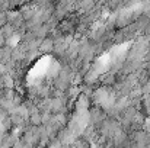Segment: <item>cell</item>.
I'll return each instance as SVG.
<instances>
[{
	"instance_id": "cell-2",
	"label": "cell",
	"mask_w": 150,
	"mask_h": 148,
	"mask_svg": "<svg viewBox=\"0 0 150 148\" xmlns=\"http://www.w3.org/2000/svg\"><path fill=\"white\" fill-rule=\"evenodd\" d=\"M29 122H31V125H34V126L41 125V123H42V116L40 115V112L31 113V115H29Z\"/></svg>"
},
{
	"instance_id": "cell-3",
	"label": "cell",
	"mask_w": 150,
	"mask_h": 148,
	"mask_svg": "<svg viewBox=\"0 0 150 148\" xmlns=\"http://www.w3.org/2000/svg\"><path fill=\"white\" fill-rule=\"evenodd\" d=\"M73 148H89V142H88L86 138H79V140L74 141Z\"/></svg>"
},
{
	"instance_id": "cell-1",
	"label": "cell",
	"mask_w": 150,
	"mask_h": 148,
	"mask_svg": "<svg viewBox=\"0 0 150 148\" xmlns=\"http://www.w3.org/2000/svg\"><path fill=\"white\" fill-rule=\"evenodd\" d=\"M40 49H41L42 52H48V51H51V49H54V41L50 39V38L42 39L41 44H40Z\"/></svg>"
}]
</instances>
